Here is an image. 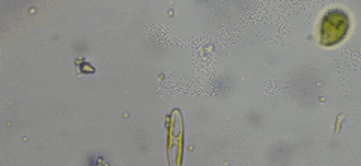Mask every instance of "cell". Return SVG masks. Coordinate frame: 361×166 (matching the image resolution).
Returning <instances> with one entry per match:
<instances>
[{"label":"cell","instance_id":"1","mask_svg":"<svg viewBox=\"0 0 361 166\" xmlns=\"http://www.w3.org/2000/svg\"><path fill=\"white\" fill-rule=\"evenodd\" d=\"M349 17L341 9H331L322 20L321 44L326 47L336 46L348 33Z\"/></svg>","mask_w":361,"mask_h":166}]
</instances>
